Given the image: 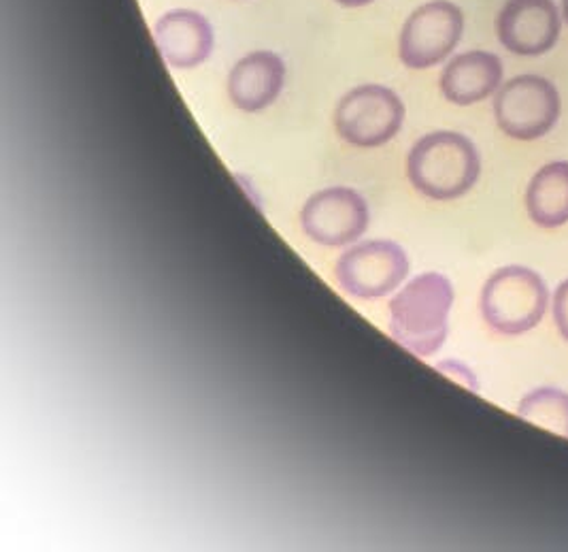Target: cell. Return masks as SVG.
Returning <instances> with one entry per match:
<instances>
[{
    "label": "cell",
    "instance_id": "12",
    "mask_svg": "<svg viewBox=\"0 0 568 552\" xmlns=\"http://www.w3.org/2000/svg\"><path fill=\"white\" fill-rule=\"evenodd\" d=\"M285 64L275 52L243 56L229 76V94L241 111H262L277 101L284 90Z\"/></svg>",
    "mask_w": 568,
    "mask_h": 552
},
{
    "label": "cell",
    "instance_id": "2",
    "mask_svg": "<svg viewBox=\"0 0 568 552\" xmlns=\"http://www.w3.org/2000/svg\"><path fill=\"white\" fill-rule=\"evenodd\" d=\"M481 158L460 132L437 131L422 137L407 158V175L415 190L435 201H454L477 184Z\"/></svg>",
    "mask_w": 568,
    "mask_h": 552
},
{
    "label": "cell",
    "instance_id": "16",
    "mask_svg": "<svg viewBox=\"0 0 568 552\" xmlns=\"http://www.w3.org/2000/svg\"><path fill=\"white\" fill-rule=\"evenodd\" d=\"M437 369L443 371L445 375L454 378L456 382H460V384L466 387V389H470L473 393L477 391V380H475L473 371H470L468 368H465L463 363H456V361H447V363H440V365H437Z\"/></svg>",
    "mask_w": 568,
    "mask_h": 552
},
{
    "label": "cell",
    "instance_id": "9",
    "mask_svg": "<svg viewBox=\"0 0 568 552\" xmlns=\"http://www.w3.org/2000/svg\"><path fill=\"white\" fill-rule=\"evenodd\" d=\"M562 18L554 0H507L496 18V34L507 52L535 58L554 50Z\"/></svg>",
    "mask_w": 568,
    "mask_h": 552
},
{
    "label": "cell",
    "instance_id": "10",
    "mask_svg": "<svg viewBox=\"0 0 568 552\" xmlns=\"http://www.w3.org/2000/svg\"><path fill=\"white\" fill-rule=\"evenodd\" d=\"M154 39L164 62L173 69H194L209 60L215 34L207 18L192 9H173L154 27Z\"/></svg>",
    "mask_w": 568,
    "mask_h": 552
},
{
    "label": "cell",
    "instance_id": "17",
    "mask_svg": "<svg viewBox=\"0 0 568 552\" xmlns=\"http://www.w3.org/2000/svg\"><path fill=\"white\" fill-rule=\"evenodd\" d=\"M338 2L341 7H366V4H371V2H375V0H335Z\"/></svg>",
    "mask_w": 568,
    "mask_h": 552
},
{
    "label": "cell",
    "instance_id": "1",
    "mask_svg": "<svg viewBox=\"0 0 568 552\" xmlns=\"http://www.w3.org/2000/svg\"><path fill=\"white\" fill-rule=\"evenodd\" d=\"M454 287L440 273L414 278L389 303V333L415 357H430L447 340Z\"/></svg>",
    "mask_w": 568,
    "mask_h": 552
},
{
    "label": "cell",
    "instance_id": "4",
    "mask_svg": "<svg viewBox=\"0 0 568 552\" xmlns=\"http://www.w3.org/2000/svg\"><path fill=\"white\" fill-rule=\"evenodd\" d=\"M562 113L558 88L541 76H517L494 99L498 129L517 141H535L551 131Z\"/></svg>",
    "mask_w": 568,
    "mask_h": 552
},
{
    "label": "cell",
    "instance_id": "5",
    "mask_svg": "<svg viewBox=\"0 0 568 552\" xmlns=\"http://www.w3.org/2000/svg\"><path fill=\"white\" fill-rule=\"evenodd\" d=\"M405 122L400 97L386 86L366 83L349 90L336 106L338 137L356 148H377L394 139Z\"/></svg>",
    "mask_w": 568,
    "mask_h": 552
},
{
    "label": "cell",
    "instance_id": "14",
    "mask_svg": "<svg viewBox=\"0 0 568 552\" xmlns=\"http://www.w3.org/2000/svg\"><path fill=\"white\" fill-rule=\"evenodd\" d=\"M517 414L524 421L532 422L560 438L568 440V393L560 389L542 387L521 397Z\"/></svg>",
    "mask_w": 568,
    "mask_h": 552
},
{
    "label": "cell",
    "instance_id": "15",
    "mask_svg": "<svg viewBox=\"0 0 568 552\" xmlns=\"http://www.w3.org/2000/svg\"><path fill=\"white\" fill-rule=\"evenodd\" d=\"M551 310H554V322H556L560 335L568 342V280H565L554 292Z\"/></svg>",
    "mask_w": 568,
    "mask_h": 552
},
{
    "label": "cell",
    "instance_id": "7",
    "mask_svg": "<svg viewBox=\"0 0 568 552\" xmlns=\"http://www.w3.org/2000/svg\"><path fill=\"white\" fill-rule=\"evenodd\" d=\"M409 273V259L394 241H364L336 263V280L352 297L379 299L398 289Z\"/></svg>",
    "mask_w": 568,
    "mask_h": 552
},
{
    "label": "cell",
    "instance_id": "8",
    "mask_svg": "<svg viewBox=\"0 0 568 552\" xmlns=\"http://www.w3.org/2000/svg\"><path fill=\"white\" fill-rule=\"evenodd\" d=\"M305 235L322 245H345L356 241L368 227V208L352 188H326L315 192L301 211Z\"/></svg>",
    "mask_w": 568,
    "mask_h": 552
},
{
    "label": "cell",
    "instance_id": "6",
    "mask_svg": "<svg viewBox=\"0 0 568 552\" xmlns=\"http://www.w3.org/2000/svg\"><path fill=\"white\" fill-rule=\"evenodd\" d=\"M463 34V9L449 0H433L407 18L398 39V56L414 71L433 69L458 48Z\"/></svg>",
    "mask_w": 568,
    "mask_h": 552
},
{
    "label": "cell",
    "instance_id": "3",
    "mask_svg": "<svg viewBox=\"0 0 568 552\" xmlns=\"http://www.w3.org/2000/svg\"><path fill=\"white\" fill-rule=\"evenodd\" d=\"M547 305L549 290L541 275L519 264L494 271L481 290V315L500 335H521L535 329Z\"/></svg>",
    "mask_w": 568,
    "mask_h": 552
},
{
    "label": "cell",
    "instance_id": "11",
    "mask_svg": "<svg viewBox=\"0 0 568 552\" xmlns=\"http://www.w3.org/2000/svg\"><path fill=\"white\" fill-rule=\"evenodd\" d=\"M503 60L491 52L458 53L440 73V94L454 106L486 101L503 86Z\"/></svg>",
    "mask_w": 568,
    "mask_h": 552
},
{
    "label": "cell",
    "instance_id": "13",
    "mask_svg": "<svg viewBox=\"0 0 568 552\" xmlns=\"http://www.w3.org/2000/svg\"><path fill=\"white\" fill-rule=\"evenodd\" d=\"M526 210L541 229H558L568 222V162L556 160L541 167L526 190Z\"/></svg>",
    "mask_w": 568,
    "mask_h": 552
},
{
    "label": "cell",
    "instance_id": "18",
    "mask_svg": "<svg viewBox=\"0 0 568 552\" xmlns=\"http://www.w3.org/2000/svg\"><path fill=\"white\" fill-rule=\"evenodd\" d=\"M562 16H565L568 24V0H562Z\"/></svg>",
    "mask_w": 568,
    "mask_h": 552
}]
</instances>
